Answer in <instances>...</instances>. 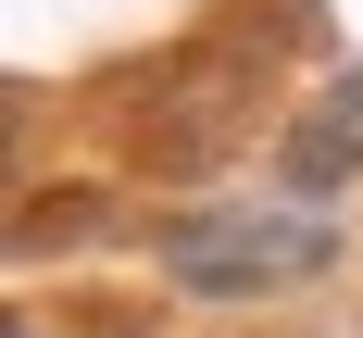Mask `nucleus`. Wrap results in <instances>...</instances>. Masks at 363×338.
Wrapping results in <instances>:
<instances>
[{
    "instance_id": "f03ea898",
    "label": "nucleus",
    "mask_w": 363,
    "mask_h": 338,
    "mask_svg": "<svg viewBox=\"0 0 363 338\" xmlns=\"http://www.w3.org/2000/svg\"><path fill=\"white\" fill-rule=\"evenodd\" d=\"M276 188L313 201V213H338L363 188V63H326L301 88V113L276 125Z\"/></svg>"
},
{
    "instance_id": "f257e3e1",
    "label": "nucleus",
    "mask_w": 363,
    "mask_h": 338,
    "mask_svg": "<svg viewBox=\"0 0 363 338\" xmlns=\"http://www.w3.org/2000/svg\"><path fill=\"white\" fill-rule=\"evenodd\" d=\"M338 263V213H313V201H289V188H238V201H201V213H163L150 225V276L176 300H201V313H238V300H289L313 288Z\"/></svg>"
}]
</instances>
